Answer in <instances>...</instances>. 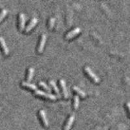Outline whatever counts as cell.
Returning <instances> with one entry per match:
<instances>
[{"label": "cell", "mask_w": 130, "mask_h": 130, "mask_svg": "<svg viewBox=\"0 0 130 130\" xmlns=\"http://www.w3.org/2000/svg\"><path fill=\"white\" fill-rule=\"evenodd\" d=\"M35 94L37 95V96L45 98H47V99L52 100H55L57 99V96H55V95L52 94L47 93V92L42 91V90H39V89H37V90L35 91Z\"/></svg>", "instance_id": "cell-1"}, {"label": "cell", "mask_w": 130, "mask_h": 130, "mask_svg": "<svg viewBox=\"0 0 130 130\" xmlns=\"http://www.w3.org/2000/svg\"><path fill=\"white\" fill-rule=\"evenodd\" d=\"M84 70L85 71V72L87 73V74L89 75V77H90L94 81L95 83H99L100 78L98 77V75H96L95 73H94V72L92 70L91 68H90V67H88V66H86V67H85Z\"/></svg>", "instance_id": "cell-2"}, {"label": "cell", "mask_w": 130, "mask_h": 130, "mask_svg": "<svg viewBox=\"0 0 130 130\" xmlns=\"http://www.w3.org/2000/svg\"><path fill=\"white\" fill-rule=\"evenodd\" d=\"M46 39H47V36L45 33H43L41 35V37H40V40L39 42V46H38V48H37V51L39 53H41L43 52L44 47L45 44H46Z\"/></svg>", "instance_id": "cell-3"}, {"label": "cell", "mask_w": 130, "mask_h": 130, "mask_svg": "<svg viewBox=\"0 0 130 130\" xmlns=\"http://www.w3.org/2000/svg\"><path fill=\"white\" fill-rule=\"evenodd\" d=\"M80 32H81V28H79V27H75L74 29L71 30L70 31L67 32L66 35H65V39H67V40L72 39L74 37H75V35H78Z\"/></svg>", "instance_id": "cell-4"}, {"label": "cell", "mask_w": 130, "mask_h": 130, "mask_svg": "<svg viewBox=\"0 0 130 130\" xmlns=\"http://www.w3.org/2000/svg\"><path fill=\"white\" fill-rule=\"evenodd\" d=\"M0 47L2 48V51H3L5 55H9V48H8L7 46L6 42H5V40L4 38L2 37H0Z\"/></svg>", "instance_id": "cell-5"}, {"label": "cell", "mask_w": 130, "mask_h": 130, "mask_svg": "<svg viewBox=\"0 0 130 130\" xmlns=\"http://www.w3.org/2000/svg\"><path fill=\"white\" fill-rule=\"evenodd\" d=\"M39 115H40V119H41L42 122L43 124L45 127H47L49 126V122L47 120V118L46 117V114L44 110L41 109L39 111Z\"/></svg>", "instance_id": "cell-6"}, {"label": "cell", "mask_w": 130, "mask_h": 130, "mask_svg": "<svg viewBox=\"0 0 130 130\" xmlns=\"http://www.w3.org/2000/svg\"><path fill=\"white\" fill-rule=\"evenodd\" d=\"M25 14L24 13L19 14V30L20 31H22L25 29Z\"/></svg>", "instance_id": "cell-7"}, {"label": "cell", "mask_w": 130, "mask_h": 130, "mask_svg": "<svg viewBox=\"0 0 130 130\" xmlns=\"http://www.w3.org/2000/svg\"><path fill=\"white\" fill-rule=\"evenodd\" d=\"M37 22H38V18H35V17H33V18L31 19V20L30 21V22L29 23L28 25L26 26V28H25V32H29V31L35 26V25L37 24Z\"/></svg>", "instance_id": "cell-8"}, {"label": "cell", "mask_w": 130, "mask_h": 130, "mask_svg": "<svg viewBox=\"0 0 130 130\" xmlns=\"http://www.w3.org/2000/svg\"><path fill=\"white\" fill-rule=\"evenodd\" d=\"M74 119H75V116L74 115H72L69 117V118H68L66 124L64 126V130H70L71 129L73 123H74Z\"/></svg>", "instance_id": "cell-9"}, {"label": "cell", "mask_w": 130, "mask_h": 130, "mask_svg": "<svg viewBox=\"0 0 130 130\" xmlns=\"http://www.w3.org/2000/svg\"><path fill=\"white\" fill-rule=\"evenodd\" d=\"M59 83H60V85H61V89H62V94H63L64 97L65 98H67L68 97V91H67V86H66L65 81L64 79H60V81H59Z\"/></svg>", "instance_id": "cell-10"}, {"label": "cell", "mask_w": 130, "mask_h": 130, "mask_svg": "<svg viewBox=\"0 0 130 130\" xmlns=\"http://www.w3.org/2000/svg\"><path fill=\"white\" fill-rule=\"evenodd\" d=\"M21 84H22V86H23L24 87L28 88L30 90H35H35H37L38 89V88H37V87L35 85L31 83L30 82H27V81H22Z\"/></svg>", "instance_id": "cell-11"}, {"label": "cell", "mask_w": 130, "mask_h": 130, "mask_svg": "<svg viewBox=\"0 0 130 130\" xmlns=\"http://www.w3.org/2000/svg\"><path fill=\"white\" fill-rule=\"evenodd\" d=\"M49 83H50V85L52 86V89H53V90L55 91V92L56 93V94L57 95L58 97L61 98V93H60V91H59V88H58V87L57 86V85H56V83H55V81H53V80H50V81H49Z\"/></svg>", "instance_id": "cell-12"}, {"label": "cell", "mask_w": 130, "mask_h": 130, "mask_svg": "<svg viewBox=\"0 0 130 130\" xmlns=\"http://www.w3.org/2000/svg\"><path fill=\"white\" fill-rule=\"evenodd\" d=\"M34 68L32 67H30L27 71V82H30L32 79V77L34 75Z\"/></svg>", "instance_id": "cell-13"}, {"label": "cell", "mask_w": 130, "mask_h": 130, "mask_svg": "<svg viewBox=\"0 0 130 130\" xmlns=\"http://www.w3.org/2000/svg\"><path fill=\"white\" fill-rule=\"evenodd\" d=\"M73 89H74V90L76 92V93H77L79 95H80L81 97L85 98L86 96V95H87L83 90H81L80 88H79L77 86H74V87H73Z\"/></svg>", "instance_id": "cell-14"}, {"label": "cell", "mask_w": 130, "mask_h": 130, "mask_svg": "<svg viewBox=\"0 0 130 130\" xmlns=\"http://www.w3.org/2000/svg\"><path fill=\"white\" fill-rule=\"evenodd\" d=\"M39 85L41 87H42L43 89H44V90H46L47 92L50 93L51 91H52V89H51V88L50 87H49V86L47 85L46 83H45L44 81H39Z\"/></svg>", "instance_id": "cell-15"}, {"label": "cell", "mask_w": 130, "mask_h": 130, "mask_svg": "<svg viewBox=\"0 0 130 130\" xmlns=\"http://www.w3.org/2000/svg\"><path fill=\"white\" fill-rule=\"evenodd\" d=\"M79 104V98L77 95H75L74 97V102H73V107L75 109H77Z\"/></svg>", "instance_id": "cell-16"}, {"label": "cell", "mask_w": 130, "mask_h": 130, "mask_svg": "<svg viewBox=\"0 0 130 130\" xmlns=\"http://www.w3.org/2000/svg\"><path fill=\"white\" fill-rule=\"evenodd\" d=\"M8 13V10L7 9H3L0 12V22L5 17Z\"/></svg>", "instance_id": "cell-17"}, {"label": "cell", "mask_w": 130, "mask_h": 130, "mask_svg": "<svg viewBox=\"0 0 130 130\" xmlns=\"http://www.w3.org/2000/svg\"><path fill=\"white\" fill-rule=\"evenodd\" d=\"M55 18H53V17H51L49 20V22H48V26L49 28L52 29L53 28V26L55 25Z\"/></svg>", "instance_id": "cell-18"}, {"label": "cell", "mask_w": 130, "mask_h": 130, "mask_svg": "<svg viewBox=\"0 0 130 130\" xmlns=\"http://www.w3.org/2000/svg\"><path fill=\"white\" fill-rule=\"evenodd\" d=\"M126 106H127V112H128V114H129V102H127V104H126Z\"/></svg>", "instance_id": "cell-19"}, {"label": "cell", "mask_w": 130, "mask_h": 130, "mask_svg": "<svg viewBox=\"0 0 130 130\" xmlns=\"http://www.w3.org/2000/svg\"><path fill=\"white\" fill-rule=\"evenodd\" d=\"M0 111H1V107H0Z\"/></svg>", "instance_id": "cell-20"}]
</instances>
